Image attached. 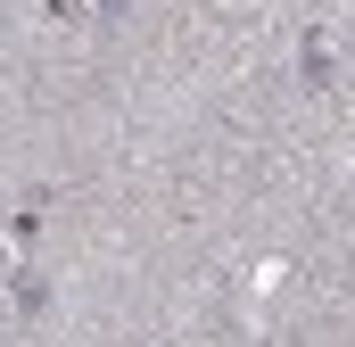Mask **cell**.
Here are the masks:
<instances>
[{
	"instance_id": "obj_3",
	"label": "cell",
	"mask_w": 355,
	"mask_h": 347,
	"mask_svg": "<svg viewBox=\"0 0 355 347\" xmlns=\"http://www.w3.org/2000/svg\"><path fill=\"white\" fill-rule=\"evenodd\" d=\"M42 8H50L58 25H83V0H42Z\"/></svg>"
},
{
	"instance_id": "obj_2",
	"label": "cell",
	"mask_w": 355,
	"mask_h": 347,
	"mask_svg": "<svg viewBox=\"0 0 355 347\" xmlns=\"http://www.w3.org/2000/svg\"><path fill=\"white\" fill-rule=\"evenodd\" d=\"M8 306H17V323H42V314H50V273L25 264V273L8 281Z\"/></svg>"
},
{
	"instance_id": "obj_4",
	"label": "cell",
	"mask_w": 355,
	"mask_h": 347,
	"mask_svg": "<svg viewBox=\"0 0 355 347\" xmlns=\"http://www.w3.org/2000/svg\"><path fill=\"white\" fill-rule=\"evenodd\" d=\"M132 17V0H99V25H124Z\"/></svg>"
},
{
	"instance_id": "obj_1",
	"label": "cell",
	"mask_w": 355,
	"mask_h": 347,
	"mask_svg": "<svg viewBox=\"0 0 355 347\" xmlns=\"http://www.w3.org/2000/svg\"><path fill=\"white\" fill-rule=\"evenodd\" d=\"M297 67H306V91H339V67H331V33H322V25H306V42H297Z\"/></svg>"
}]
</instances>
